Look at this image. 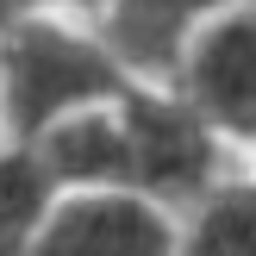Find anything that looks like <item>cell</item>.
I'll return each mask as SVG.
<instances>
[{"mask_svg":"<svg viewBox=\"0 0 256 256\" xmlns=\"http://www.w3.org/2000/svg\"><path fill=\"white\" fill-rule=\"evenodd\" d=\"M132 88L100 32H75L62 12H32V19L0 25V125L12 144H32L56 119L88 106H112Z\"/></svg>","mask_w":256,"mask_h":256,"instance_id":"1","label":"cell"},{"mask_svg":"<svg viewBox=\"0 0 256 256\" xmlns=\"http://www.w3.org/2000/svg\"><path fill=\"white\" fill-rule=\"evenodd\" d=\"M125 125V169H132V194L156 200L182 219L194 200H206L225 182V138L188 106L175 88L132 82L119 100Z\"/></svg>","mask_w":256,"mask_h":256,"instance_id":"2","label":"cell"},{"mask_svg":"<svg viewBox=\"0 0 256 256\" xmlns=\"http://www.w3.org/2000/svg\"><path fill=\"white\" fill-rule=\"evenodd\" d=\"M169 88L225 144H256V0H232L194 25Z\"/></svg>","mask_w":256,"mask_h":256,"instance_id":"3","label":"cell"},{"mask_svg":"<svg viewBox=\"0 0 256 256\" xmlns=\"http://www.w3.org/2000/svg\"><path fill=\"white\" fill-rule=\"evenodd\" d=\"M32 256H182V219L132 188L56 194Z\"/></svg>","mask_w":256,"mask_h":256,"instance_id":"4","label":"cell"},{"mask_svg":"<svg viewBox=\"0 0 256 256\" xmlns=\"http://www.w3.org/2000/svg\"><path fill=\"white\" fill-rule=\"evenodd\" d=\"M32 150H38V162L50 169V182H56L62 194H75V188H132L119 106L69 112V119H56L50 132H38Z\"/></svg>","mask_w":256,"mask_h":256,"instance_id":"5","label":"cell"},{"mask_svg":"<svg viewBox=\"0 0 256 256\" xmlns=\"http://www.w3.org/2000/svg\"><path fill=\"white\" fill-rule=\"evenodd\" d=\"M62 188L32 144H0V256H32Z\"/></svg>","mask_w":256,"mask_h":256,"instance_id":"6","label":"cell"},{"mask_svg":"<svg viewBox=\"0 0 256 256\" xmlns=\"http://www.w3.org/2000/svg\"><path fill=\"white\" fill-rule=\"evenodd\" d=\"M182 256H256V182L225 175L182 212Z\"/></svg>","mask_w":256,"mask_h":256,"instance_id":"7","label":"cell"},{"mask_svg":"<svg viewBox=\"0 0 256 256\" xmlns=\"http://www.w3.org/2000/svg\"><path fill=\"white\" fill-rule=\"evenodd\" d=\"M106 0H0V25L6 19H32V12H100Z\"/></svg>","mask_w":256,"mask_h":256,"instance_id":"8","label":"cell"},{"mask_svg":"<svg viewBox=\"0 0 256 256\" xmlns=\"http://www.w3.org/2000/svg\"><path fill=\"white\" fill-rule=\"evenodd\" d=\"M194 12H219V6H232V0H188Z\"/></svg>","mask_w":256,"mask_h":256,"instance_id":"9","label":"cell"}]
</instances>
